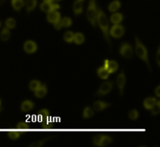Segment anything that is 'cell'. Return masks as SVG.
<instances>
[{"label":"cell","instance_id":"obj_1","mask_svg":"<svg viewBox=\"0 0 160 147\" xmlns=\"http://www.w3.org/2000/svg\"><path fill=\"white\" fill-rule=\"evenodd\" d=\"M96 22L98 24L99 27L101 28L102 31L103 33V36H104L105 39L109 44V46H111V41L110 38H109V20H108L107 17L105 14V12L102 10L101 8L98 9V14H97V19Z\"/></svg>","mask_w":160,"mask_h":147},{"label":"cell","instance_id":"obj_2","mask_svg":"<svg viewBox=\"0 0 160 147\" xmlns=\"http://www.w3.org/2000/svg\"><path fill=\"white\" fill-rule=\"evenodd\" d=\"M135 53L139 59H142L147 64L149 70H151L152 69L149 63V59H148V50H147L146 47L143 45V43L141 41L138 36L135 37Z\"/></svg>","mask_w":160,"mask_h":147},{"label":"cell","instance_id":"obj_3","mask_svg":"<svg viewBox=\"0 0 160 147\" xmlns=\"http://www.w3.org/2000/svg\"><path fill=\"white\" fill-rule=\"evenodd\" d=\"M97 14H98V9L96 7V0H90L87 10V18L94 27H95L97 25Z\"/></svg>","mask_w":160,"mask_h":147},{"label":"cell","instance_id":"obj_4","mask_svg":"<svg viewBox=\"0 0 160 147\" xmlns=\"http://www.w3.org/2000/svg\"><path fill=\"white\" fill-rule=\"evenodd\" d=\"M112 87H113V83L112 81H108V82L103 83L100 85L99 88H98V91L96 93V95L98 97L105 96V95L108 94L112 90Z\"/></svg>","mask_w":160,"mask_h":147},{"label":"cell","instance_id":"obj_5","mask_svg":"<svg viewBox=\"0 0 160 147\" xmlns=\"http://www.w3.org/2000/svg\"><path fill=\"white\" fill-rule=\"evenodd\" d=\"M120 55L123 56L125 59H131V58H132L133 55H134V50H133L132 46L130 44L127 43V42L123 43L121 47H120Z\"/></svg>","mask_w":160,"mask_h":147},{"label":"cell","instance_id":"obj_6","mask_svg":"<svg viewBox=\"0 0 160 147\" xmlns=\"http://www.w3.org/2000/svg\"><path fill=\"white\" fill-rule=\"evenodd\" d=\"M124 26L120 24H114L111 27L109 35H111L114 38H120L124 34Z\"/></svg>","mask_w":160,"mask_h":147},{"label":"cell","instance_id":"obj_7","mask_svg":"<svg viewBox=\"0 0 160 147\" xmlns=\"http://www.w3.org/2000/svg\"><path fill=\"white\" fill-rule=\"evenodd\" d=\"M126 76L123 70H122L121 73L117 76V85L119 88V91H120V96H123V90H124V87L126 85Z\"/></svg>","mask_w":160,"mask_h":147},{"label":"cell","instance_id":"obj_8","mask_svg":"<svg viewBox=\"0 0 160 147\" xmlns=\"http://www.w3.org/2000/svg\"><path fill=\"white\" fill-rule=\"evenodd\" d=\"M60 8V6H59L58 3L56 2H44L41 4L40 6V9L41 10L45 12H52V11H55V10H57Z\"/></svg>","mask_w":160,"mask_h":147},{"label":"cell","instance_id":"obj_9","mask_svg":"<svg viewBox=\"0 0 160 147\" xmlns=\"http://www.w3.org/2000/svg\"><path fill=\"white\" fill-rule=\"evenodd\" d=\"M23 50L28 54H33L38 50V45L34 40H28L23 44Z\"/></svg>","mask_w":160,"mask_h":147},{"label":"cell","instance_id":"obj_10","mask_svg":"<svg viewBox=\"0 0 160 147\" xmlns=\"http://www.w3.org/2000/svg\"><path fill=\"white\" fill-rule=\"evenodd\" d=\"M61 20V14L60 12H58V11H52V12H48V15H47V20L48 22H49L50 23H52L54 24L56 22L59 21Z\"/></svg>","mask_w":160,"mask_h":147},{"label":"cell","instance_id":"obj_11","mask_svg":"<svg viewBox=\"0 0 160 147\" xmlns=\"http://www.w3.org/2000/svg\"><path fill=\"white\" fill-rule=\"evenodd\" d=\"M104 65L106 67V69H107V70L109 71V73H115L116 71H117L119 67L118 63H117L116 61L114 60L109 61V60H107V59L105 61Z\"/></svg>","mask_w":160,"mask_h":147},{"label":"cell","instance_id":"obj_12","mask_svg":"<svg viewBox=\"0 0 160 147\" xmlns=\"http://www.w3.org/2000/svg\"><path fill=\"white\" fill-rule=\"evenodd\" d=\"M111 104L109 103L104 102V101H95L93 104V109L97 112L102 111L105 109L108 108L109 107H110Z\"/></svg>","mask_w":160,"mask_h":147},{"label":"cell","instance_id":"obj_13","mask_svg":"<svg viewBox=\"0 0 160 147\" xmlns=\"http://www.w3.org/2000/svg\"><path fill=\"white\" fill-rule=\"evenodd\" d=\"M34 92V95L38 98H43L44 97L46 96L48 93V88H47L45 84H41L40 87L37 89Z\"/></svg>","mask_w":160,"mask_h":147},{"label":"cell","instance_id":"obj_14","mask_svg":"<svg viewBox=\"0 0 160 147\" xmlns=\"http://www.w3.org/2000/svg\"><path fill=\"white\" fill-rule=\"evenodd\" d=\"M34 107V103L32 101H29V100H26L23 101L21 104V107L20 109L23 112H28L32 110Z\"/></svg>","mask_w":160,"mask_h":147},{"label":"cell","instance_id":"obj_15","mask_svg":"<svg viewBox=\"0 0 160 147\" xmlns=\"http://www.w3.org/2000/svg\"><path fill=\"white\" fill-rule=\"evenodd\" d=\"M157 101L158 100L156 99V97H147L143 102L144 107H145V109H147V110H151V108L155 105V104H156V101Z\"/></svg>","mask_w":160,"mask_h":147},{"label":"cell","instance_id":"obj_16","mask_svg":"<svg viewBox=\"0 0 160 147\" xmlns=\"http://www.w3.org/2000/svg\"><path fill=\"white\" fill-rule=\"evenodd\" d=\"M83 3L81 1H78L77 0L76 2H73V12H74V14L76 16H78L80 15V14H81L83 12Z\"/></svg>","mask_w":160,"mask_h":147},{"label":"cell","instance_id":"obj_17","mask_svg":"<svg viewBox=\"0 0 160 147\" xmlns=\"http://www.w3.org/2000/svg\"><path fill=\"white\" fill-rule=\"evenodd\" d=\"M123 20V16L122 13L120 12H116L113 13L110 17V21L111 23H113V24H120Z\"/></svg>","mask_w":160,"mask_h":147},{"label":"cell","instance_id":"obj_18","mask_svg":"<svg viewBox=\"0 0 160 147\" xmlns=\"http://www.w3.org/2000/svg\"><path fill=\"white\" fill-rule=\"evenodd\" d=\"M97 73H98V76H99L102 79H107L109 74H110L105 65L100 67V68L97 70Z\"/></svg>","mask_w":160,"mask_h":147},{"label":"cell","instance_id":"obj_19","mask_svg":"<svg viewBox=\"0 0 160 147\" xmlns=\"http://www.w3.org/2000/svg\"><path fill=\"white\" fill-rule=\"evenodd\" d=\"M11 37V33L10 31H9V28L4 27L2 29V31L0 33V39H1L2 41H7Z\"/></svg>","mask_w":160,"mask_h":147},{"label":"cell","instance_id":"obj_20","mask_svg":"<svg viewBox=\"0 0 160 147\" xmlns=\"http://www.w3.org/2000/svg\"><path fill=\"white\" fill-rule=\"evenodd\" d=\"M24 4L26 6L27 12H30L35 9L37 6V0H25Z\"/></svg>","mask_w":160,"mask_h":147},{"label":"cell","instance_id":"obj_21","mask_svg":"<svg viewBox=\"0 0 160 147\" xmlns=\"http://www.w3.org/2000/svg\"><path fill=\"white\" fill-rule=\"evenodd\" d=\"M12 7L15 11H20L24 6V1L23 0H11Z\"/></svg>","mask_w":160,"mask_h":147},{"label":"cell","instance_id":"obj_22","mask_svg":"<svg viewBox=\"0 0 160 147\" xmlns=\"http://www.w3.org/2000/svg\"><path fill=\"white\" fill-rule=\"evenodd\" d=\"M120 6H121V3H120V2L119 1V0H114V1H112V2L109 5L108 9H109V12H115L120 9Z\"/></svg>","mask_w":160,"mask_h":147},{"label":"cell","instance_id":"obj_23","mask_svg":"<svg viewBox=\"0 0 160 147\" xmlns=\"http://www.w3.org/2000/svg\"><path fill=\"white\" fill-rule=\"evenodd\" d=\"M85 40V37H84V34L82 33H76L73 35V41L74 42L76 45H82L83 43Z\"/></svg>","mask_w":160,"mask_h":147},{"label":"cell","instance_id":"obj_24","mask_svg":"<svg viewBox=\"0 0 160 147\" xmlns=\"http://www.w3.org/2000/svg\"><path fill=\"white\" fill-rule=\"evenodd\" d=\"M94 115V111L93 109L91 107H86L84 109V111H83V118L84 119H87V118H92Z\"/></svg>","mask_w":160,"mask_h":147},{"label":"cell","instance_id":"obj_25","mask_svg":"<svg viewBox=\"0 0 160 147\" xmlns=\"http://www.w3.org/2000/svg\"><path fill=\"white\" fill-rule=\"evenodd\" d=\"M48 115H49V111L47 109H42V110L39 111L38 113V117L41 120V121L46 120Z\"/></svg>","mask_w":160,"mask_h":147},{"label":"cell","instance_id":"obj_26","mask_svg":"<svg viewBox=\"0 0 160 147\" xmlns=\"http://www.w3.org/2000/svg\"><path fill=\"white\" fill-rule=\"evenodd\" d=\"M112 142V137L103 135L102 139V140H101V143H100V144H99V146H108V145L110 144Z\"/></svg>","mask_w":160,"mask_h":147},{"label":"cell","instance_id":"obj_27","mask_svg":"<svg viewBox=\"0 0 160 147\" xmlns=\"http://www.w3.org/2000/svg\"><path fill=\"white\" fill-rule=\"evenodd\" d=\"M16 129H17V130L24 132L25 131L28 130V129H30V126L27 122H23V121H21V122H19L18 124L17 125Z\"/></svg>","mask_w":160,"mask_h":147},{"label":"cell","instance_id":"obj_28","mask_svg":"<svg viewBox=\"0 0 160 147\" xmlns=\"http://www.w3.org/2000/svg\"><path fill=\"white\" fill-rule=\"evenodd\" d=\"M73 35H74V33H73L72 31H67L64 34L63 40L67 43H71L73 40Z\"/></svg>","mask_w":160,"mask_h":147},{"label":"cell","instance_id":"obj_29","mask_svg":"<svg viewBox=\"0 0 160 147\" xmlns=\"http://www.w3.org/2000/svg\"><path fill=\"white\" fill-rule=\"evenodd\" d=\"M20 135H21V132H19L18 130L10 131V132H8V136L12 140H17L20 136Z\"/></svg>","mask_w":160,"mask_h":147},{"label":"cell","instance_id":"obj_30","mask_svg":"<svg viewBox=\"0 0 160 147\" xmlns=\"http://www.w3.org/2000/svg\"><path fill=\"white\" fill-rule=\"evenodd\" d=\"M41 82L38 80H31L29 83V89L31 90V91H35L41 85Z\"/></svg>","mask_w":160,"mask_h":147},{"label":"cell","instance_id":"obj_31","mask_svg":"<svg viewBox=\"0 0 160 147\" xmlns=\"http://www.w3.org/2000/svg\"><path fill=\"white\" fill-rule=\"evenodd\" d=\"M6 26L9 29H13L16 26H17V22L14 20L13 18H8L7 20H6Z\"/></svg>","mask_w":160,"mask_h":147},{"label":"cell","instance_id":"obj_32","mask_svg":"<svg viewBox=\"0 0 160 147\" xmlns=\"http://www.w3.org/2000/svg\"><path fill=\"white\" fill-rule=\"evenodd\" d=\"M61 23H62V27H70L72 25V20L70 17H63L62 19L60 20Z\"/></svg>","mask_w":160,"mask_h":147},{"label":"cell","instance_id":"obj_33","mask_svg":"<svg viewBox=\"0 0 160 147\" xmlns=\"http://www.w3.org/2000/svg\"><path fill=\"white\" fill-rule=\"evenodd\" d=\"M151 113L152 115H157L160 113V101H156V104L152 107Z\"/></svg>","mask_w":160,"mask_h":147},{"label":"cell","instance_id":"obj_34","mask_svg":"<svg viewBox=\"0 0 160 147\" xmlns=\"http://www.w3.org/2000/svg\"><path fill=\"white\" fill-rule=\"evenodd\" d=\"M52 137H48V138L44 139V140H38V141H35V142H34V143H31L29 146H31V147H33V146H36V147H38V146H42L44 144H45V142L48 141V140H50V139H52Z\"/></svg>","mask_w":160,"mask_h":147},{"label":"cell","instance_id":"obj_35","mask_svg":"<svg viewBox=\"0 0 160 147\" xmlns=\"http://www.w3.org/2000/svg\"><path fill=\"white\" fill-rule=\"evenodd\" d=\"M138 116H139L138 111L137 110H135V109L131 110V111L129 112V114H128V118H129L131 120H132V121L137 120L138 118Z\"/></svg>","mask_w":160,"mask_h":147},{"label":"cell","instance_id":"obj_36","mask_svg":"<svg viewBox=\"0 0 160 147\" xmlns=\"http://www.w3.org/2000/svg\"><path fill=\"white\" fill-rule=\"evenodd\" d=\"M42 125H41V128L43 129H52L54 128V125L52 123L48 122V120H45V121H41Z\"/></svg>","mask_w":160,"mask_h":147},{"label":"cell","instance_id":"obj_37","mask_svg":"<svg viewBox=\"0 0 160 147\" xmlns=\"http://www.w3.org/2000/svg\"><path fill=\"white\" fill-rule=\"evenodd\" d=\"M103 135L102 134H98V135H96L95 136H94L93 138V143L97 146H99L100 143H101V140L102 139Z\"/></svg>","mask_w":160,"mask_h":147},{"label":"cell","instance_id":"obj_38","mask_svg":"<svg viewBox=\"0 0 160 147\" xmlns=\"http://www.w3.org/2000/svg\"><path fill=\"white\" fill-rule=\"evenodd\" d=\"M54 27H55V29L57 30V31H59L60 29H62V23H61L60 20L54 23Z\"/></svg>","mask_w":160,"mask_h":147},{"label":"cell","instance_id":"obj_39","mask_svg":"<svg viewBox=\"0 0 160 147\" xmlns=\"http://www.w3.org/2000/svg\"><path fill=\"white\" fill-rule=\"evenodd\" d=\"M156 62H157V65L160 66V48H158L157 53H156Z\"/></svg>","mask_w":160,"mask_h":147},{"label":"cell","instance_id":"obj_40","mask_svg":"<svg viewBox=\"0 0 160 147\" xmlns=\"http://www.w3.org/2000/svg\"><path fill=\"white\" fill-rule=\"evenodd\" d=\"M155 94L157 97H160V86L159 85L155 90Z\"/></svg>","mask_w":160,"mask_h":147},{"label":"cell","instance_id":"obj_41","mask_svg":"<svg viewBox=\"0 0 160 147\" xmlns=\"http://www.w3.org/2000/svg\"><path fill=\"white\" fill-rule=\"evenodd\" d=\"M54 0H43V2H53Z\"/></svg>","mask_w":160,"mask_h":147},{"label":"cell","instance_id":"obj_42","mask_svg":"<svg viewBox=\"0 0 160 147\" xmlns=\"http://www.w3.org/2000/svg\"><path fill=\"white\" fill-rule=\"evenodd\" d=\"M5 1H6V0H0V5H2V3L4 2Z\"/></svg>","mask_w":160,"mask_h":147},{"label":"cell","instance_id":"obj_43","mask_svg":"<svg viewBox=\"0 0 160 147\" xmlns=\"http://www.w3.org/2000/svg\"><path fill=\"white\" fill-rule=\"evenodd\" d=\"M2 110V101L0 100V111Z\"/></svg>","mask_w":160,"mask_h":147},{"label":"cell","instance_id":"obj_44","mask_svg":"<svg viewBox=\"0 0 160 147\" xmlns=\"http://www.w3.org/2000/svg\"><path fill=\"white\" fill-rule=\"evenodd\" d=\"M78 1H81V2H83V1H84V0H78Z\"/></svg>","mask_w":160,"mask_h":147},{"label":"cell","instance_id":"obj_45","mask_svg":"<svg viewBox=\"0 0 160 147\" xmlns=\"http://www.w3.org/2000/svg\"><path fill=\"white\" fill-rule=\"evenodd\" d=\"M55 1H56V2H58V1H60V0H55Z\"/></svg>","mask_w":160,"mask_h":147},{"label":"cell","instance_id":"obj_46","mask_svg":"<svg viewBox=\"0 0 160 147\" xmlns=\"http://www.w3.org/2000/svg\"><path fill=\"white\" fill-rule=\"evenodd\" d=\"M0 27H1V22H0Z\"/></svg>","mask_w":160,"mask_h":147}]
</instances>
